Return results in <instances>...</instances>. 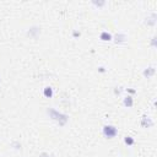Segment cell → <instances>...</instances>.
I'll list each match as a JSON object with an SVG mask.
<instances>
[{
  "label": "cell",
  "instance_id": "8992f818",
  "mask_svg": "<svg viewBox=\"0 0 157 157\" xmlns=\"http://www.w3.org/2000/svg\"><path fill=\"white\" fill-rule=\"evenodd\" d=\"M154 74H155V67L154 66H150V67H147V69L144 71V76H146V77L152 76Z\"/></svg>",
  "mask_w": 157,
  "mask_h": 157
},
{
  "label": "cell",
  "instance_id": "3957f363",
  "mask_svg": "<svg viewBox=\"0 0 157 157\" xmlns=\"http://www.w3.org/2000/svg\"><path fill=\"white\" fill-rule=\"evenodd\" d=\"M141 125H143L144 128H150L154 125V122L151 120V118L149 117H143V120H141Z\"/></svg>",
  "mask_w": 157,
  "mask_h": 157
},
{
  "label": "cell",
  "instance_id": "52a82bcc",
  "mask_svg": "<svg viewBox=\"0 0 157 157\" xmlns=\"http://www.w3.org/2000/svg\"><path fill=\"white\" fill-rule=\"evenodd\" d=\"M99 38H101L102 41H111V39H112V34L104 31V32H102V33H101V36H99Z\"/></svg>",
  "mask_w": 157,
  "mask_h": 157
},
{
  "label": "cell",
  "instance_id": "9c48e42d",
  "mask_svg": "<svg viewBox=\"0 0 157 157\" xmlns=\"http://www.w3.org/2000/svg\"><path fill=\"white\" fill-rule=\"evenodd\" d=\"M125 41V34L123 33H119L116 36V43H122V42Z\"/></svg>",
  "mask_w": 157,
  "mask_h": 157
},
{
  "label": "cell",
  "instance_id": "ba28073f",
  "mask_svg": "<svg viewBox=\"0 0 157 157\" xmlns=\"http://www.w3.org/2000/svg\"><path fill=\"white\" fill-rule=\"evenodd\" d=\"M43 93H44V96L47 98H50L52 96H53V90H52V87H45Z\"/></svg>",
  "mask_w": 157,
  "mask_h": 157
},
{
  "label": "cell",
  "instance_id": "7a4b0ae2",
  "mask_svg": "<svg viewBox=\"0 0 157 157\" xmlns=\"http://www.w3.org/2000/svg\"><path fill=\"white\" fill-rule=\"evenodd\" d=\"M117 134H118V129L116 127H113V125H106V127L103 128V135L107 139L116 138Z\"/></svg>",
  "mask_w": 157,
  "mask_h": 157
},
{
  "label": "cell",
  "instance_id": "7c38bea8",
  "mask_svg": "<svg viewBox=\"0 0 157 157\" xmlns=\"http://www.w3.org/2000/svg\"><path fill=\"white\" fill-rule=\"evenodd\" d=\"M78 36H80V33L76 32V31H75V32H74V37H78Z\"/></svg>",
  "mask_w": 157,
  "mask_h": 157
},
{
  "label": "cell",
  "instance_id": "30bf717a",
  "mask_svg": "<svg viewBox=\"0 0 157 157\" xmlns=\"http://www.w3.org/2000/svg\"><path fill=\"white\" fill-rule=\"evenodd\" d=\"M124 143L127 144V145H129V146H132V145H134V139L132 136H125Z\"/></svg>",
  "mask_w": 157,
  "mask_h": 157
},
{
  "label": "cell",
  "instance_id": "277c9868",
  "mask_svg": "<svg viewBox=\"0 0 157 157\" xmlns=\"http://www.w3.org/2000/svg\"><path fill=\"white\" fill-rule=\"evenodd\" d=\"M123 104H124L125 107H128V108L133 107V104H134V102H133V97H132V96L125 97V98H124V102H123Z\"/></svg>",
  "mask_w": 157,
  "mask_h": 157
},
{
  "label": "cell",
  "instance_id": "6da1fadb",
  "mask_svg": "<svg viewBox=\"0 0 157 157\" xmlns=\"http://www.w3.org/2000/svg\"><path fill=\"white\" fill-rule=\"evenodd\" d=\"M47 113H48V116L50 117V119H53L54 122H56L60 127L65 125L67 123V120H69V117H67L66 114H63V113L55 111V109H53V108H49L48 111H47Z\"/></svg>",
  "mask_w": 157,
  "mask_h": 157
},
{
  "label": "cell",
  "instance_id": "8fae6325",
  "mask_svg": "<svg viewBox=\"0 0 157 157\" xmlns=\"http://www.w3.org/2000/svg\"><path fill=\"white\" fill-rule=\"evenodd\" d=\"M39 157H50L48 154H45V152H43V154H41L39 155Z\"/></svg>",
  "mask_w": 157,
  "mask_h": 157
},
{
  "label": "cell",
  "instance_id": "4fadbf2b",
  "mask_svg": "<svg viewBox=\"0 0 157 157\" xmlns=\"http://www.w3.org/2000/svg\"><path fill=\"white\" fill-rule=\"evenodd\" d=\"M99 71H101V72H104V67L101 66V67H99Z\"/></svg>",
  "mask_w": 157,
  "mask_h": 157
},
{
  "label": "cell",
  "instance_id": "5b68a950",
  "mask_svg": "<svg viewBox=\"0 0 157 157\" xmlns=\"http://www.w3.org/2000/svg\"><path fill=\"white\" fill-rule=\"evenodd\" d=\"M39 32H41V31H39L38 27H32V28H31L28 32H27V34L31 36V37H34V38H36V37H37V34H39Z\"/></svg>",
  "mask_w": 157,
  "mask_h": 157
}]
</instances>
